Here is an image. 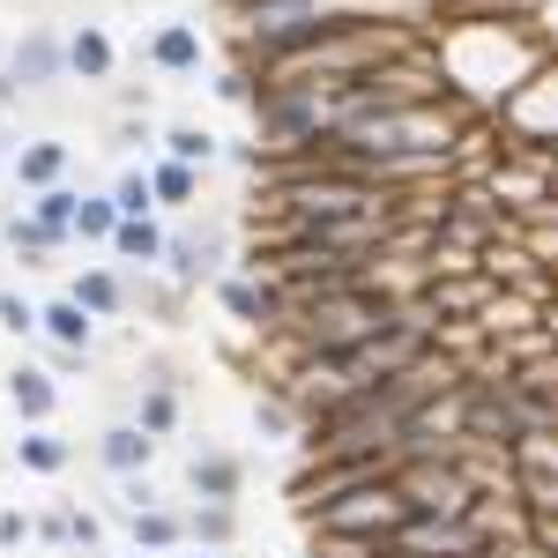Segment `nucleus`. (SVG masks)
Returning <instances> with one entry per match:
<instances>
[{
  "instance_id": "4c0bfd02",
  "label": "nucleus",
  "mask_w": 558,
  "mask_h": 558,
  "mask_svg": "<svg viewBox=\"0 0 558 558\" xmlns=\"http://www.w3.org/2000/svg\"><path fill=\"white\" fill-rule=\"evenodd\" d=\"M0 157H15V149H8V134H0Z\"/></svg>"
},
{
  "instance_id": "2f4dec72",
  "label": "nucleus",
  "mask_w": 558,
  "mask_h": 558,
  "mask_svg": "<svg viewBox=\"0 0 558 558\" xmlns=\"http://www.w3.org/2000/svg\"><path fill=\"white\" fill-rule=\"evenodd\" d=\"M23 544H31V514L23 507H0V558L23 551Z\"/></svg>"
},
{
  "instance_id": "20e7f679",
  "label": "nucleus",
  "mask_w": 558,
  "mask_h": 558,
  "mask_svg": "<svg viewBox=\"0 0 558 558\" xmlns=\"http://www.w3.org/2000/svg\"><path fill=\"white\" fill-rule=\"evenodd\" d=\"M8 75L23 83V97H31V89L68 83V38H60V31H45V23H31V31L15 38V52H8Z\"/></svg>"
},
{
  "instance_id": "7c9ffc66",
  "label": "nucleus",
  "mask_w": 558,
  "mask_h": 558,
  "mask_svg": "<svg viewBox=\"0 0 558 558\" xmlns=\"http://www.w3.org/2000/svg\"><path fill=\"white\" fill-rule=\"evenodd\" d=\"M38 365L52 373V380H60V373H83L89 350H60V343H45V336H38Z\"/></svg>"
},
{
  "instance_id": "2eb2a0df",
  "label": "nucleus",
  "mask_w": 558,
  "mask_h": 558,
  "mask_svg": "<svg viewBox=\"0 0 558 558\" xmlns=\"http://www.w3.org/2000/svg\"><path fill=\"white\" fill-rule=\"evenodd\" d=\"M15 470L68 476V470H75V439H60L52 425H23V432H15Z\"/></svg>"
},
{
  "instance_id": "9d476101",
  "label": "nucleus",
  "mask_w": 558,
  "mask_h": 558,
  "mask_svg": "<svg viewBox=\"0 0 558 558\" xmlns=\"http://www.w3.org/2000/svg\"><path fill=\"white\" fill-rule=\"evenodd\" d=\"M223 246L216 239H194V231H172V246H165V276H172L179 291H202V283H216L223 268Z\"/></svg>"
},
{
  "instance_id": "aec40b11",
  "label": "nucleus",
  "mask_w": 558,
  "mask_h": 558,
  "mask_svg": "<svg viewBox=\"0 0 558 558\" xmlns=\"http://www.w3.org/2000/svg\"><path fill=\"white\" fill-rule=\"evenodd\" d=\"M254 432H260V439H305V410L291 402V387L254 395Z\"/></svg>"
},
{
  "instance_id": "f8f14e48",
  "label": "nucleus",
  "mask_w": 558,
  "mask_h": 558,
  "mask_svg": "<svg viewBox=\"0 0 558 558\" xmlns=\"http://www.w3.org/2000/svg\"><path fill=\"white\" fill-rule=\"evenodd\" d=\"M112 68H120V45L105 38V23H75L68 31V75L75 83H112Z\"/></svg>"
},
{
  "instance_id": "bb28decb",
  "label": "nucleus",
  "mask_w": 558,
  "mask_h": 558,
  "mask_svg": "<svg viewBox=\"0 0 558 558\" xmlns=\"http://www.w3.org/2000/svg\"><path fill=\"white\" fill-rule=\"evenodd\" d=\"M31 536H38L45 551H75V507H45V514L31 521Z\"/></svg>"
},
{
  "instance_id": "c85d7f7f",
  "label": "nucleus",
  "mask_w": 558,
  "mask_h": 558,
  "mask_svg": "<svg viewBox=\"0 0 558 558\" xmlns=\"http://www.w3.org/2000/svg\"><path fill=\"white\" fill-rule=\"evenodd\" d=\"M142 507H172L165 492H157V476L142 470V476H120V514H142Z\"/></svg>"
},
{
  "instance_id": "a211bd4d",
  "label": "nucleus",
  "mask_w": 558,
  "mask_h": 558,
  "mask_svg": "<svg viewBox=\"0 0 558 558\" xmlns=\"http://www.w3.org/2000/svg\"><path fill=\"white\" fill-rule=\"evenodd\" d=\"M231 544H239V507L194 499L186 507V551H231Z\"/></svg>"
},
{
  "instance_id": "412c9836",
  "label": "nucleus",
  "mask_w": 558,
  "mask_h": 558,
  "mask_svg": "<svg viewBox=\"0 0 558 558\" xmlns=\"http://www.w3.org/2000/svg\"><path fill=\"white\" fill-rule=\"evenodd\" d=\"M0 239H8V254H23V268H45V260L68 246V239H52V231H45V223H38L31 209H23V216H8V223H0Z\"/></svg>"
},
{
  "instance_id": "4468645a",
  "label": "nucleus",
  "mask_w": 558,
  "mask_h": 558,
  "mask_svg": "<svg viewBox=\"0 0 558 558\" xmlns=\"http://www.w3.org/2000/svg\"><path fill=\"white\" fill-rule=\"evenodd\" d=\"M8 410H15L23 425H52V410H60V380H52L45 365H15V373H8Z\"/></svg>"
},
{
  "instance_id": "7ed1b4c3",
  "label": "nucleus",
  "mask_w": 558,
  "mask_h": 558,
  "mask_svg": "<svg viewBox=\"0 0 558 558\" xmlns=\"http://www.w3.org/2000/svg\"><path fill=\"white\" fill-rule=\"evenodd\" d=\"M387 551H402V558H476L484 551V529H476L470 514H410L387 536Z\"/></svg>"
},
{
  "instance_id": "393cba45",
  "label": "nucleus",
  "mask_w": 558,
  "mask_h": 558,
  "mask_svg": "<svg viewBox=\"0 0 558 558\" xmlns=\"http://www.w3.org/2000/svg\"><path fill=\"white\" fill-rule=\"evenodd\" d=\"M105 194H112L120 223H128V216H157V194H149V165H142V172H120L112 186H105Z\"/></svg>"
},
{
  "instance_id": "473e14b6",
  "label": "nucleus",
  "mask_w": 558,
  "mask_h": 558,
  "mask_svg": "<svg viewBox=\"0 0 558 558\" xmlns=\"http://www.w3.org/2000/svg\"><path fill=\"white\" fill-rule=\"evenodd\" d=\"M75 551H105V521L75 507Z\"/></svg>"
},
{
  "instance_id": "39448f33",
  "label": "nucleus",
  "mask_w": 558,
  "mask_h": 558,
  "mask_svg": "<svg viewBox=\"0 0 558 558\" xmlns=\"http://www.w3.org/2000/svg\"><path fill=\"white\" fill-rule=\"evenodd\" d=\"M186 492L209 499V507H239V492H246V462L223 454V447H194V454H186Z\"/></svg>"
},
{
  "instance_id": "58836bf2",
  "label": "nucleus",
  "mask_w": 558,
  "mask_h": 558,
  "mask_svg": "<svg viewBox=\"0 0 558 558\" xmlns=\"http://www.w3.org/2000/svg\"><path fill=\"white\" fill-rule=\"evenodd\" d=\"M380 558H402V551H380Z\"/></svg>"
},
{
  "instance_id": "dca6fc26",
  "label": "nucleus",
  "mask_w": 558,
  "mask_h": 558,
  "mask_svg": "<svg viewBox=\"0 0 558 558\" xmlns=\"http://www.w3.org/2000/svg\"><path fill=\"white\" fill-rule=\"evenodd\" d=\"M68 165H75V149H68V142H23V149H15V186H23V194L68 186Z\"/></svg>"
},
{
  "instance_id": "c756f323",
  "label": "nucleus",
  "mask_w": 558,
  "mask_h": 558,
  "mask_svg": "<svg viewBox=\"0 0 558 558\" xmlns=\"http://www.w3.org/2000/svg\"><path fill=\"white\" fill-rule=\"evenodd\" d=\"M216 97H223V105H254L260 75H254V68H223V75H216Z\"/></svg>"
},
{
  "instance_id": "a878e982",
  "label": "nucleus",
  "mask_w": 558,
  "mask_h": 558,
  "mask_svg": "<svg viewBox=\"0 0 558 558\" xmlns=\"http://www.w3.org/2000/svg\"><path fill=\"white\" fill-rule=\"evenodd\" d=\"M0 336H15V343H38V305L23 299V291H8V283H0Z\"/></svg>"
},
{
  "instance_id": "c9c22d12",
  "label": "nucleus",
  "mask_w": 558,
  "mask_h": 558,
  "mask_svg": "<svg viewBox=\"0 0 558 558\" xmlns=\"http://www.w3.org/2000/svg\"><path fill=\"white\" fill-rule=\"evenodd\" d=\"M179 558H231V551H179Z\"/></svg>"
},
{
  "instance_id": "ddd939ff",
  "label": "nucleus",
  "mask_w": 558,
  "mask_h": 558,
  "mask_svg": "<svg viewBox=\"0 0 558 558\" xmlns=\"http://www.w3.org/2000/svg\"><path fill=\"white\" fill-rule=\"evenodd\" d=\"M165 246H172V231H165L157 216H128V223L112 231V260H120V268H142V276L165 268Z\"/></svg>"
},
{
  "instance_id": "cd10ccee",
  "label": "nucleus",
  "mask_w": 558,
  "mask_h": 558,
  "mask_svg": "<svg viewBox=\"0 0 558 558\" xmlns=\"http://www.w3.org/2000/svg\"><path fill=\"white\" fill-rule=\"evenodd\" d=\"M521 507L529 521H558V476H521Z\"/></svg>"
},
{
  "instance_id": "4be33fe9",
  "label": "nucleus",
  "mask_w": 558,
  "mask_h": 558,
  "mask_svg": "<svg viewBox=\"0 0 558 558\" xmlns=\"http://www.w3.org/2000/svg\"><path fill=\"white\" fill-rule=\"evenodd\" d=\"M75 209H83V186L68 179V186H45V194H31V216H38L52 239H68L75 246Z\"/></svg>"
},
{
  "instance_id": "423d86ee",
  "label": "nucleus",
  "mask_w": 558,
  "mask_h": 558,
  "mask_svg": "<svg viewBox=\"0 0 558 558\" xmlns=\"http://www.w3.org/2000/svg\"><path fill=\"white\" fill-rule=\"evenodd\" d=\"M142 60L157 68V75H202V60H209V45H202V23H165L157 38L142 45Z\"/></svg>"
},
{
  "instance_id": "f03ea898",
  "label": "nucleus",
  "mask_w": 558,
  "mask_h": 558,
  "mask_svg": "<svg viewBox=\"0 0 558 558\" xmlns=\"http://www.w3.org/2000/svg\"><path fill=\"white\" fill-rule=\"evenodd\" d=\"M395 492H402L410 514H470L484 499L470 484V470H462V454H410V462H395Z\"/></svg>"
},
{
  "instance_id": "1a4fd4ad",
  "label": "nucleus",
  "mask_w": 558,
  "mask_h": 558,
  "mask_svg": "<svg viewBox=\"0 0 558 558\" xmlns=\"http://www.w3.org/2000/svg\"><path fill=\"white\" fill-rule=\"evenodd\" d=\"M157 447H165V439H149V432L134 425V417H120V425L97 432V462H105L112 476H142L149 462H157Z\"/></svg>"
},
{
  "instance_id": "f257e3e1",
  "label": "nucleus",
  "mask_w": 558,
  "mask_h": 558,
  "mask_svg": "<svg viewBox=\"0 0 558 558\" xmlns=\"http://www.w3.org/2000/svg\"><path fill=\"white\" fill-rule=\"evenodd\" d=\"M402 521H410V507H402L395 476H373V484H357V492H343V499L313 507V514H305V529H313V536H357V544H387Z\"/></svg>"
},
{
  "instance_id": "f3484780",
  "label": "nucleus",
  "mask_w": 558,
  "mask_h": 558,
  "mask_svg": "<svg viewBox=\"0 0 558 558\" xmlns=\"http://www.w3.org/2000/svg\"><path fill=\"white\" fill-rule=\"evenodd\" d=\"M38 336H45V343H60V350H97V320L60 291V299L38 305Z\"/></svg>"
},
{
  "instance_id": "e433bc0d",
  "label": "nucleus",
  "mask_w": 558,
  "mask_h": 558,
  "mask_svg": "<svg viewBox=\"0 0 558 558\" xmlns=\"http://www.w3.org/2000/svg\"><path fill=\"white\" fill-rule=\"evenodd\" d=\"M120 558H157V551H120Z\"/></svg>"
},
{
  "instance_id": "5701e85b",
  "label": "nucleus",
  "mask_w": 558,
  "mask_h": 558,
  "mask_svg": "<svg viewBox=\"0 0 558 558\" xmlns=\"http://www.w3.org/2000/svg\"><path fill=\"white\" fill-rule=\"evenodd\" d=\"M165 157H172V165H194V172H209L216 157H223V142H216L209 128H194V120H179V128H165Z\"/></svg>"
},
{
  "instance_id": "0eeeda50",
  "label": "nucleus",
  "mask_w": 558,
  "mask_h": 558,
  "mask_svg": "<svg viewBox=\"0 0 558 558\" xmlns=\"http://www.w3.org/2000/svg\"><path fill=\"white\" fill-rule=\"evenodd\" d=\"M68 299L83 305L89 320H120V313H128V283H120V268H112V260H89V268H75V283H68Z\"/></svg>"
},
{
  "instance_id": "6e6552de",
  "label": "nucleus",
  "mask_w": 558,
  "mask_h": 558,
  "mask_svg": "<svg viewBox=\"0 0 558 558\" xmlns=\"http://www.w3.org/2000/svg\"><path fill=\"white\" fill-rule=\"evenodd\" d=\"M128 529V551H157V558H179L186 551V514L179 507H142V514H120Z\"/></svg>"
},
{
  "instance_id": "72a5a7b5",
  "label": "nucleus",
  "mask_w": 558,
  "mask_h": 558,
  "mask_svg": "<svg viewBox=\"0 0 558 558\" xmlns=\"http://www.w3.org/2000/svg\"><path fill=\"white\" fill-rule=\"evenodd\" d=\"M529 536H536V544H544V551L558 558V521H536V529H529Z\"/></svg>"
},
{
  "instance_id": "b1692460",
  "label": "nucleus",
  "mask_w": 558,
  "mask_h": 558,
  "mask_svg": "<svg viewBox=\"0 0 558 558\" xmlns=\"http://www.w3.org/2000/svg\"><path fill=\"white\" fill-rule=\"evenodd\" d=\"M112 231H120L112 194H83V209H75V246H105V254H112Z\"/></svg>"
},
{
  "instance_id": "6ab92c4d",
  "label": "nucleus",
  "mask_w": 558,
  "mask_h": 558,
  "mask_svg": "<svg viewBox=\"0 0 558 558\" xmlns=\"http://www.w3.org/2000/svg\"><path fill=\"white\" fill-rule=\"evenodd\" d=\"M149 194H157V209H194L202 202V172L172 165V157H149Z\"/></svg>"
},
{
  "instance_id": "9b49d317",
  "label": "nucleus",
  "mask_w": 558,
  "mask_h": 558,
  "mask_svg": "<svg viewBox=\"0 0 558 558\" xmlns=\"http://www.w3.org/2000/svg\"><path fill=\"white\" fill-rule=\"evenodd\" d=\"M134 425L149 432V439H172V432L186 425V402H179L172 373H149V380H142V395H134Z\"/></svg>"
},
{
  "instance_id": "f704fd0d",
  "label": "nucleus",
  "mask_w": 558,
  "mask_h": 558,
  "mask_svg": "<svg viewBox=\"0 0 558 558\" xmlns=\"http://www.w3.org/2000/svg\"><path fill=\"white\" fill-rule=\"evenodd\" d=\"M0 105H23V83H15L8 68H0Z\"/></svg>"
}]
</instances>
